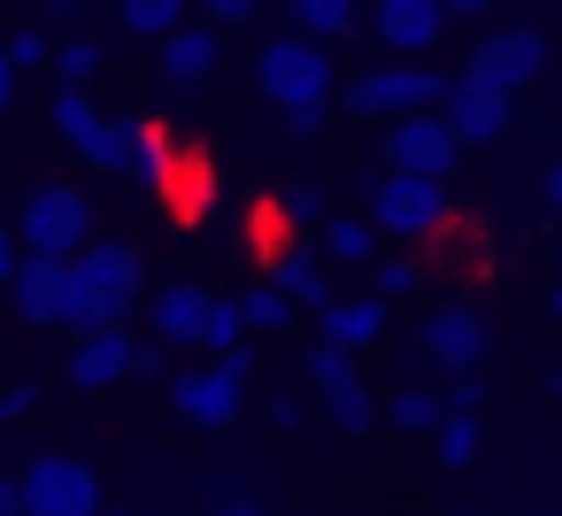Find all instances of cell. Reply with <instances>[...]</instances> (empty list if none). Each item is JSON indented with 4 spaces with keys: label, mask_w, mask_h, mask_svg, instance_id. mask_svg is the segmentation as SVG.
Here are the masks:
<instances>
[{
    "label": "cell",
    "mask_w": 562,
    "mask_h": 516,
    "mask_svg": "<svg viewBox=\"0 0 562 516\" xmlns=\"http://www.w3.org/2000/svg\"><path fill=\"white\" fill-rule=\"evenodd\" d=\"M47 124H55V132H63V139H70V147H86V132H93V124H101V109H93V101H86V86H63V93H55V101H47Z\"/></svg>",
    "instance_id": "obj_30"
},
{
    "label": "cell",
    "mask_w": 562,
    "mask_h": 516,
    "mask_svg": "<svg viewBox=\"0 0 562 516\" xmlns=\"http://www.w3.org/2000/svg\"><path fill=\"white\" fill-rule=\"evenodd\" d=\"M370 270H378L370 301H385V309H393V301H408V293H416V262H408V255H385V262H370Z\"/></svg>",
    "instance_id": "obj_35"
},
{
    "label": "cell",
    "mask_w": 562,
    "mask_h": 516,
    "mask_svg": "<svg viewBox=\"0 0 562 516\" xmlns=\"http://www.w3.org/2000/svg\"><path fill=\"white\" fill-rule=\"evenodd\" d=\"M201 9H209V32H232V24L262 16V0H201Z\"/></svg>",
    "instance_id": "obj_37"
},
{
    "label": "cell",
    "mask_w": 562,
    "mask_h": 516,
    "mask_svg": "<svg viewBox=\"0 0 562 516\" xmlns=\"http://www.w3.org/2000/svg\"><path fill=\"white\" fill-rule=\"evenodd\" d=\"M124 347H132V324L78 332V339H70V362H63V385H70L78 401H93V393L124 385V378H132V370H124Z\"/></svg>",
    "instance_id": "obj_12"
},
{
    "label": "cell",
    "mask_w": 562,
    "mask_h": 516,
    "mask_svg": "<svg viewBox=\"0 0 562 516\" xmlns=\"http://www.w3.org/2000/svg\"><path fill=\"white\" fill-rule=\"evenodd\" d=\"M93 170H109V178H124L132 170V116H101L93 132H86V147H78Z\"/></svg>",
    "instance_id": "obj_24"
},
{
    "label": "cell",
    "mask_w": 562,
    "mask_h": 516,
    "mask_svg": "<svg viewBox=\"0 0 562 516\" xmlns=\"http://www.w3.org/2000/svg\"><path fill=\"white\" fill-rule=\"evenodd\" d=\"M539 70H547V32H531V24H508V32H493V40H477V47H470V70H462V86H485V93L516 101V93H524Z\"/></svg>",
    "instance_id": "obj_8"
},
{
    "label": "cell",
    "mask_w": 562,
    "mask_h": 516,
    "mask_svg": "<svg viewBox=\"0 0 562 516\" xmlns=\"http://www.w3.org/2000/svg\"><path fill=\"white\" fill-rule=\"evenodd\" d=\"M431 439H439V462H447V470H462V462H477V447H485V431H477V416H462V408H439V424H431Z\"/></svg>",
    "instance_id": "obj_27"
},
{
    "label": "cell",
    "mask_w": 562,
    "mask_h": 516,
    "mask_svg": "<svg viewBox=\"0 0 562 516\" xmlns=\"http://www.w3.org/2000/svg\"><path fill=\"white\" fill-rule=\"evenodd\" d=\"M439 32H447V16H439V0H378V47L385 55H431L439 47Z\"/></svg>",
    "instance_id": "obj_15"
},
{
    "label": "cell",
    "mask_w": 562,
    "mask_h": 516,
    "mask_svg": "<svg viewBox=\"0 0 562 516\" xmlns=\"http://www.w3.org/2000/svg\"><path fill=\"white\" fill-rule=\"evenodd\" d=\"M293 16H301V40H347L355 32V0H293Z\"/></svg>",
    "instance_id": "obj_28"
},
{
    "label": "cell",
    "mask_w": 562,
    "mask_h": 516,
    "mask_svg": "<svg viewBox=\"0 0 562 516\" xmlns=\"http://www.w3.org/2000/svg\"><path fill=\"white\" fill-rule=\"evenodd\" d=\"M139 309H147V339H162V347H201V309H209V285L178 278V285H162V293H147Z\"/></svg>",
    "instance_id": "obj_16"
},
{
    "label": "cell",
    "mask_w": 562,
    "mask_h": 516,
    "mask_svg": "<svg viewBox=\"0 0 562 516\" xmlns=\"http://www.w3.org/2000/svg\"><path fill=\"white\" fill-rule=\"evenodd\" d=\"M170 162H178V139H170V124H162V116H139V124H132V170H124V178H139V186H162V178H170Z\"/></svg>",
    "instance_id": "obj_21"
},
{
    "label": "cell",
    "mask_w": 562,
    "mask_h": 516,
    "mask_svg": "<svg viewBox=\"0 0 562 516\" xmlns=\"http://www.w3.org/2000/svg\"><path fill=\"white\" fill-rule=\"evenodd\" d=\"M186 16H193V0H116V24L132 40H170Z\"/></svg>",
    "instance_id": "obj_22"
},
{
    "label": "cell",
    "mask_w": 562,
    "mask_h": 516,
    "mask_svg": "<svg viewBox=\"0 0 562 516\" xmlns=\"http://www.w3.org/2000/svg\"><path fill=\"white\" fill-rule=\"evenodd\" d=\"M416 355L439 362L447 378H477V370L493 362V316L470 309V301H439V309H424V324H416Z\"/></svg>",
    "instance_id": "obj_4"
},
{
    "label": "cell",
    "mask_w": 562,
    "mask_h": 516,
    "mask_svg": "<svg viewBox=\"0 0 562 516\" xmlns=\"http://www.w3.org/2000/svg\"><path fill=\"white\" fill-rule=\"evenodd\" d=\"M162 355H170L162 339H147V332H132V347H124V370H132V378H162Z\"/></svg>",
    "instance_id": "obj_36"
},
{
    "label": "cell",
    "mask_w": 562,
    "mask_h": 516,
    "mask_svg": "<svg viewBox=\"0 0 562 516\" xmlns=\"http://www.w3.org/2000/svg\"><path fill=\"white\" fill-rule=\"evenodd\" d=\"M0 516H24V508H16V478H9V470H0Z\"/></svg>",
    "instance_id": "obj_45"
},
{
    "label": "cell",
    "mask_w": 562,
    "mask_h": 516,
    "mask_svg": "<svg viewBox=\"0 0 562 516\" xmlns=\"http://www.w3.org/2000/svg\"><path fill=\"white\" fill-rule=\"evenodd\" d=\"M247 247H255L262 262H278V255H285V216L270 209V193H262V201L247 209Z\"/></svg>",
    "instance_id": "obj_33"
},
{
    "label": "cell",
    "mask_w": 562,
    "mask_h": 516,
    "mask_svg": "<svg viewBox=\"0 0 562 516\" xmlns=\"http://www.w3.org/2000/svg\"><path fill=\"white\" fill-rule=\"evenodd\" d=\"M301 370H308V385H316V408H324V424L331 431H347V439H362L370 424H378V393L362 385V370H355V355H339V347H308L301 355Z\"/></svg>",
    "instance_id": "obj_6"
},
{
    "label": "cell",
    "mask_w": 562,
    "mask_h": 516,
    "mask_svg": "<svg viewBox=\"0 0 562 516\" xmlns=\"http://www.w3.org/2000/svg\"><path fill=\"white\" fill-rule=\"evenodd\" d=\"M255 86L285 109V132H324V109H331V55H316V40L285 32L255 55Z\"/></svg>",
    "instance_id": "obj_1"
},
{
    "label": "cell",
    "mask_w": 562,
    "mask_h": 516,
    "mask_svg": "<svg viewBox=\"0 0 562 516\" xmlns=\"http://www.w3.org/2000/svg\"><path fill=\"white\" fill-rule=\"evenodd\" d=\"M316 239H324V262H378V232L362 216H324Z\"/></svg>",
    "instance_id": "obj_25"
},
{
    "label": "cell",
    "mask_w": 562,
    "mask_h": 516,
    "mask_svg": "<svg viewBox=\"0 0 562 516\" xmlns=\"http://www.w3.org/2000/svg\"><path fill=\"white\" fill-rule=\"evenodd\" d=\"M9 109H16V70L0 63V124H9Z\"/></svg>",
    "instance_id": "obj_42"
},
{
    "label": "cell",
    "mask_w": 562,
    "mask_h": 516,
    "mask_svg": "<svg viewBox=\"0 0 562 516\" xmlns=\"http://www.w3.org/2000/svg\"><path fill=\"white\" fill-rule=\"evenodd\" d=\"M9 309H16V324H32V332H47L55 316H63V262H47V255H16V270H9Z\"/></svg>",
    "instance_id": "obj_14"
},
{
    "label": "cell",
    "mask_w": 562,
    "mask_h": 516,
    "mask_svg": "<svg viewBox=\"0 0 562 516\" xmlns=\"http://www.w3.org/2000/svg\"><path fill=\"white\" fill-rule=\"evenodd\" d=\"M454 162H462V147H454V132L439 124V109L393 116V132H385V170H393V178H431V186H447Z\"/></svg>",
    "instance_id": "obj_9"
},
{
    "label": "cell",
    "mask_w": 562,
    "mask_h": 516,
    "mask_svg": "<svg viewBox=\"0 0 562 516\" xmlns=\"http://www.w3.org/2000/svg\"><path fill=\"white\" fill-rule=\"evenodd\" d=\"M47 63H55V78H63V86H86V78L109 63V47H101L93 32H63V40H47Z\"/></svg>",
    "instance_id": "obj_23"
},
{
    "label": "cell",
    "mask_w": 562,
    "mask_h": 516,
    "mask_svg": "<svg viewBox=\"0 0 562 516\" xmlns=\"http://www.w3.org/2000/svg\"><path fill=\"white\" fill-rule=\"evenodd\" d=\"M385 424H393V431H408V439H431V424H439V393L401 385V393L385 401Z\"/></svg>",
    "instance_id": "obj_29"
},
{
    "label": "cell",
    "mask_w": 562,
    "mask_h": 516,
    "mask_svg": "<svg viewBox=\"0 0 562 516\" xmlns=\"http://www.w3.org/2000/svg\"><path fill=\"white\" fill-rule=\"evenodd\" d=\"M78 16H86V0H47V16L32 32H78Z\"/></svg>",
    "instance_id": "obj_40"
},
{
    "label": "cell",
    "mask_w": 562,
    "mask_h": 516,
    "mask_svg": "<svg viewBox=\"0 0 562 516\" xmlns=\"http://www.w3.org/2000/svg\"><path fill=\"white\" fill-rule=\"evenodd\" d=\"M70 262L86 270V285L101 293V309H109L116 324H132V309L147 301V262H139V247H132V239H86Z\"/></svg>",
    "instance_id": "obj_10"
},
{
    "label": "cell",
    "mask_w": 562,
    "mask_h": 516,
    "mask_svg": "<svg viewBox=\"0 0 562 516\" xmlns=\"http://www.w3.org/2000/svg\"><path fill=\"white\" fill-rule=\"evenodd\" d=\"M93 239V201L78 186H40L24 201V224H16V255H47V262H70L78 247Z\"/></svg>",
    "instance_id": "obj_5"
},
{
    "label": "cell",
    "mask_w": 562,
    "mask_h": 516,
    "mask_svg": "<svg viewBox=\"0 0 562 516\" xmlns=\"http://www.w3.org/2000/svg\"><path fill=\"white\" fill-rule=\"evenodd\" d=\"M162 47V78L170 86H201V78H216V63H224V32H209V24H178L170 40H155Z\"/></svg>",
    "instance_id": "obj_20"
},
{
    "label": "cell",
    "mask_w": 562,
    "mask_h": 516,
    "mask_svg": "<svg viewBox=\"0 0 562 516\" xmlns=\"http://www.w3.org/2000/svg\"><path fill=\"white\" fill-rule=\"evenodd\" d=\"M493 0H439V16H485Z\"/></svg>",
    "instance_id": "obj_43"
},
{
    "label": "cell",
    "mask_w": 562,
    "mask_h": 516,
    "mask_svg": "<svg viewBox=\"0 0 562 516\" xmlns=\"http://www.w3.org/2000/svg\"><path fill=\"white\" fill-rule=\"evenodd\" d=\"M101 516H139V508H109V501H101Z\"/></svg>",
    "instance_id": "obj_47"
},
{
    "label": "cell",
    "mask_w": 562,
    "mask_h": 516,
    "mask_svg": "<svg viewBox=\"0 0 562 516\" xmlns=\"http://www.w3.org/2000/svg\"><path fill=\"white\" fill-rule=\"evenodd\" d=\"M439 124L454 132V147H501V132L516 124V101H501V93H485V86H447V101H439Z\"/></svg>",
    "instance_id": "obj_13"
},
{
    "label": "cell",
    "mask_w": 562,
    "mask_h": 516,
    "mask_svg": "<svg viewBox=\"0 0 562 516\" xmlns=\"http://www.w3.org/2000/svg\"><path fill=\"white\" fill-rule=\"evenodd\" d=\"M162 201H170L178 224H201V216H209V201H216V162H209L201 139L178 147V162H170V178H162Z\"/></svg>",
    "instance_id": "obj_17"
},
{
    "label": "cell",
    "mask_w": 562,
    "mask_h": 516,
    "mask_svg": "<svg viewBox=\"0 0 562 516\" xmlns=\"http://www.w3.org/2000/svg\"><path fill=\"white\" fill-rule=\"evenodd\" d=\"M239 324H247L255 339H285V332H293V309H285V293L262 278V285H247V293H239Z\"/></svg>",
    "instance_id": "obj_26"
},
{
    "label": "cell",
    "mask_w": 562,
    "mask_h": 516,
    "mask_svg": "<svg viewBox=\"0 0 562 516\" xmlns=\"http://www.w3.org/2000/svg\"><path fill=\"white\" fill-rule=\"evenodd\" d=\"M9 270H16V239H9V224H0V285H9Z\"/></svg>",
    "instance_id": "obj_44"
},
{
    "label": "cell",
    "mask_w": 562,
    "mask_h": 516,
    "mask_svg": "<svg viewBox=\"0 0 562 516\" xmlns=\"http://www.w3.org/2000/svg\"><path fill=\"white\" fill-rule=\"evenodd\" d=\"M0 63H9L16 78H24V70H47V32H32V24H16L9 40H0Z\"/></svg>",
    "instance_id": "obj_34"
},
{
    "label": "cell",
    "mask_w": 562,
    "mask_h": 516,
    "mask_svg": "<svg viewBox=\"0 0 562 516\" xmlns=\"http://www.w3.org/2000/svg\"><path fill=\"white\" fill-rule=\"evenodd\" d=\"M239 393H247V385H232L216 362H186V370H170V378H162L170 416H186V424H201V431L239 424Z\"/></svg>",
    "instance_id": "obj_11"
},
{
    "label": "cell",
    "mask_w": 562,
    "mask_h": 516,
    "mask_svg": "<svg viewBox=\"0 0 562 516\" xmlns=\"http://www.w3.org/2000/svg\"><path fill=\"white\" fill-rule=\"evenodd\" d=\"M270 209L285 216V232H293V224H324V216H331V209H324V186H308V178H301V186H285V193H270Z\"/></svg>",
    "instance_id": "obj_32"
},
{
    "label": "cell",
    "mask_w": 562,
    "mask_h": 516,
    "mask_svg": "<svg viewBox=\"0 0 562 516\" xmlns=\"http://www.w3.org/2000/svg\"><path fill=\"white\" fill-rule=\"evenodd\" d=\"M370 232L385 239H439L447 232V186L431 178H370Z\"/></svg>",
    "instance_id": "obj_7"
},
{
    "label": "cell",
    "mask_w": 562,
    "mask_h": 516,
    "mask_svg": "<svg viewBox=\"0 0 562 516\" xmlns=\"http://www.w3.org/2000/svg\"><path fill=\"white\" fill-rule=\"evenodd\" d=\"M385 316H393L385 301H370V293H362V301H347V293H339V301L316 316V339H324V347H339V355H362V347H378V339H385Z\"/></svg>",
    "instance_id": "obj_19"
},
{
    "label": "cell",
    "mask_w": 562,
    "mask_h": 516,
    "mask_svg": "<svg viewBox=\"0 0 562 516\" xmlns=\"http://www.w3.org/2000/svg\"><path fill=\"white\" fill-rule=\"evenodd\" d=\"M270 285L285 293V309L293 316H324L339 293H331V278H324V262H316V247H285L278 262H270Z\"/></svg>",
    "instance_id": "obj_18"
},
{
    "label": "cell",
    "mask_w": 562,
    "mask_h": 516,
    "mask_svg": "<svg viewBox=\"0 0 562 516\" xmlns=\"http://www.w3.org/2000/svg\"><path fill=\"white\" fill-rule=\"evenodd\" d=\"M447 70H431V63H378V70H362V78H347V109L355 116H424V109H439L447 101Z\"/></svg>",
    "instance_id": "obj_3"
},
{
    "label": "cell",
    "mask_w": 562,
    "mask_h": 516,
    "mask_svg": "<svg viewBox=\"0 0 562 516\" xmlns=\"http://www.w3.org/2000/svg\"><path fill=\"white\" fill-rule=\"evenodd\" d=\"M16 508L24 516H101V470L86 455L47 447L16 470Z\"/></svg>",
    "instance_id": "obj_2"
},
{
    "label": "cell",
    "mask_w": 562,
    "mask_h": 516,
    "mask_svg": "<svg viewBox=\"0 0 562 516\" xmlns=\"http://www.w3.org/2000/svg\"><path fill=\"white\" fill-rule=\"evenodd\" d=\"M270 424H278V431H301L308 416H301V401H293V393H270Z\"/></svg>",
    "instance_id": "obj_41"
},
{
    "label": "cell",
    "mask_w": 562,
    "mask_h": 516,
    "mask_svg": "<svg viewBox=\"0 0 562 516\" xmlns=\"http://www.w3.org/2000/svg\"><path fill=\"white\" fill-rule=\"evenodd\" d=\"M40 408V385L32 378H9V385H0V424H16V416H32Z\"/></svg>",
    "instance_id": "obj_38"
},
{
    "label": "cell",
    "mask_w": 562,
    "mask_h": 516,
    "mask_svg": "<svg viewBox=\"0 0 562 516\" xmlns=\"http://www.w3.org/2000/svg\"><path fill=\"white\" fill-rule=\"evenodd\" d=\"M477 401H485V370H477V378H454L439 408H462V416H477Z\"/></svg>",
    "instance_id": "obj_39"
},
{
    "label": "cell",
    "mask_w": 562,
    "mask_h": 516,
    "mask_svg": "<svg viewBox=\"0 0 562 516\" xmlns=\"http://www.w3.org/2000/svg\"><path fill=\"white\" fill-rule=\"evenodd\" d=\"M201 347H209V355H232V347H247V324H239V301H224V293H209V309H201Z\"/></svg>",
    "instance_id": "obj_31"
},
{
    "label": "cell",
    "mask_w": 562,
    "mask_h": 516,
    "mask_svg": "<svg viewBox=\"0 0 562 516\" xmlns=\"http://www.w3.org/2000/svg\"><path fill=\"white\" fill-rule=\"evenodd\" d=\"M216 516H270V508H262V501H224Z\"/></svg>",
    "instance_id": "obj_46"
}]
</instances>
